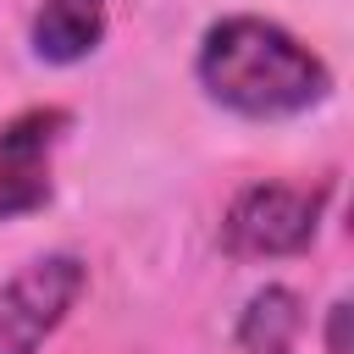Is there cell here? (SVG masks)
Returning <instances> with one entry per match:
<instances>
[{
    "label": "cell",
    "mask_w": 354,
    "mask_h": 354,
    "mask_svg": "<svg viewBox=\"0 0 354 354\" xmlns=\"http://www.w3.org/2000/svg\"><path fill=\"white\" fill-rule=\"evenodd\" d=\"M194 77L210 105L243 122H288L332 94V66L271 17H221L205 28Z\"/></svg>",
    "instance_id": "obj_1"
},
{
    "label": "cell",
    "mask_w": 354,
    "mask_h": 354,
    "mask_svg": "<svg viewBox=\"0 0 354 354\" xmlns=\"http://www.w3.org/2000/svg\"><path fill=\"white\" fill-rule=\"evenodd\" d=\"M72 111L28 105L0 127V221L33 216L50 205V155L66 138Z\"/></svg>",
    "instance_id": "obj_4"
},
{
    "label": "cell",
    "mask_w": 354,
    "mask_h": 354,
    "mask_svg": "<svg viewBox=\"0 0 354 354\" xmlns=\"http://www.w3.org/2000/svg\"><path fill=\"white\" fill-rule=\"evenodd\" d=\"M88 293V260L72 249H50L22 260L6 282H0V354H39L66 315L77 310V299Z\"/></svg>",
    "instance_id": "obj_3"
},
{
    "label": "cell",
    "mask_w": 354,
    "mask_h": 354,
    "mask_svg": "<svg viewBox=\"0 0 354 354\" xmlns=\"http://www.w3.org/2000/svg\"><path fill=\"white\" fill-rule=\"evenodd\" d=\"M105 28H111L105 0H39L28 39H33V55L39 61L77 66V61H88L105 44Z\"/></svg>",
    "instance_id": "obj_5"
},
{
    "label": "cell",
    "mask_w": 354,
    "mask_h": 354,
    "mask_svg": "<svg viewBox=\"0 0 354 354\" xmlns=\"http://www.w3.org/2000/svg\"><path fill=\"white\" fill-rule=\"evenodd\" d=\"M332 183H249L221 216V249L232 260H288L321 232Z\"/></svg>",
    "instance_id": "obj_2"
},
{
    "label": "cell",
    "mask_w": 354,
    "mask_h": 354,
    "mask_svg": "<svg viewBox=\"0 0 354 354\" xmlns=\"http://www.w3.org/2000/svg\"><path fill=\"white\" fill-rule=\"evenodd\" d=\"M299 332H304V299L293 288H282V282H266L243 304L232 337H238L243 354H288L299 343Z\"/></svg>",
    "instance_id": "obj_6"
}]
</instances>
